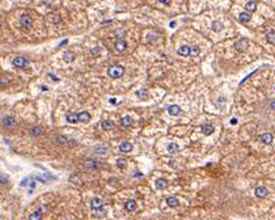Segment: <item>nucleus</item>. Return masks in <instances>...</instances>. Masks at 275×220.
Returning <instances> with one entry per match:
<instances>
[{
	"label": "nucleus",
	"instance_id": "nucleus-1",
	"mask_svg": "<svg viewBox=\"0 0 275 220\" xmlns=\"http://www.w3.org/2000/svg\"><path fill=\"white\" fill-rule=\"evenodd\" d=\"M123 74H125V68L119 64H114V66H112V67L108 68V75H109V78H112V79L122 78Z\"/></svg>",
	"mask_w": 275,
	"mask_h": 220
},
{
	"label": "nucleus",
	"instance_id": "nucleus-2",
	"mask_svg": "<svg viewBox=\"0 0 275 220\" xmlns=\"http://www.w3.org/2000/svg\"><path fill=\"white\" fill-rule=\"evenodd\" d=\"M84 167L87 169H100L102 167V164L97 160H93V159H87L84 161Z\"/></svg>",
	"mask_w": 275,
	"mask_h": 220
},
{
	"label": "nucleus",
	"instance_id": "nucleus-3",
	"mask_svg": "<svg viewBox=\"0 0 275 220\" xmlns=\"http://www.w3.org/2000/svg\"><path fill=\"white\" fill-rule=\"evenodd\" d=\"M12 64L16 66V67H19V68H25L29 63H27L26 58H24V57H16V58L12 60Z\"/></svg>",
	"mask_w": 275,
	"mask_h": 220
},
{
	"label": "nucleus",
	"instance_id": "nucleus-4",
	"mask_svg": "<svg viewBox=\"0 0 275 220\" xmlns=\"http://www.w3.org/2000/svg\"><path fill=\"white\" fill-rule=\"evenodd\" d=\"M91 207H92V210H95V211H100L104 207V202L100 198H93L91 201Z\"/></svg>",
	"mask_w": 275,
	"mask_h": 220
},
{
	"label": "nucleus",
	"instance_id": "nucleus-5",
	"mask_svg": "<svg viewBox=\"0 0 275 220\" xmlns=\"http://www.w3.org/2000/svg\"><path fill=\"white\" fill-rule=\"evenodd\" d=\"M20 23L24 27H30L33 25V19L30 17L29 15H23L20 19Z\"/></svg>",
	"mask_w": 275,
	"mask_h": 220
},
{
	"label": "nucleus",
	"instance_id": "nucleus-6",
	"mask_svg": "<svg viewBox=\"0 0 275 220\" xmlns=\"http://www.w3.org/2000/svg\"><path fill=\"white\" fill-rule=\"evenodd\" d=\"M2 125L4 127H13V126H16V119L15 117H3Z\"/></svg>",
	"mask_w": 275,
	"mask_h": 220
},
{
	"label": "nucleus",
	"instance_id": "nucleus-7",
	"mask_svg": "<svg viewBox=\"0 0 275 220\" xmlns=\"http://www.w3.org/2000/svg\"><path fill=\"white\" fill-rule=\"evenodd\" d=\"M78 118H79V122L88 123V122H89V119H91V114L88 112H81V113L78 114Z\"/></svg>",
	"mask_w": 275,
	"mask_h": 220
},
{
	"label": "nucleus",
	"instance_id": "nucleus-8",
	"mask_svg": "<svg viewBox=\"0 0 275 220\" xmlns=\"http://www.w3.org/2000/svg\"><path fill=\"white\" fill-rule=\"evenodd\" d=\"M155 186H156V189H159V190H164L168 186V180L159 178V180L155 181Z\"/></svg>",
	"mask_w": 275,
	"mask_h": 220
},
{
	"label": "nucleus",
	"instance_id": "nucleus-9",
	"mask_svg": "<svg viewBox=\"0 0 275 220\" xmlns=\"http://www.w3.org/2000/svg\"><path fill=\"white\" fill-rule=\"evenodd\" d=\"M114 46H115V49H117V51L122 53V51H125L126 49H127V43H126L125 40H121V41H117V42H115V43H114Z\"/></svg>",
	"mask_w": 275,
	"mask_h": 220
},
{
	"label": "nucleus",
	"instance_id": "nucleus-10",
	"mask_svg": "<svg viewBox=\"0 0 275 220\" xmlns=\"http://www.w3.org/2000/svg\"><path fill=\"white\" fill-rule=\"evenodd\" d=\"M119 150H121V152H131L133 151V144L131 143H129V142H123L122 144L119 146Z\"/></svg>",
	"mask_w": 275,
	"mask_h": 220
},
{
	"label": "nucleus",
	"instance_id": "nucleus-11",
	"mask_svg": "<svg viewBox=\"0 0 275 220\" xmlns=\"http://www.w3.org/2000/svg\"><path fill=\"white\" fill-rule=\"evenodd\" d=\"M177 53L181 55V57H189V55H190V46H188V45L181 46Z\"/></svg>",
	"mask_w": 275,
	"mask_h": 220
},
{
	"label": "nucleus",
	"instance_id": "nucleus-12",
	"mask_svg": "<svg viewBox=\"0 0 275 220\" xmlns=\"http://www.w3.org/2000/svg\"><path fill=\"white\" fill-rule=\"evenodd\" d=\"M246 47H247V41H246V40H241L240 42L236 43V50L240 51V53L245 51V49H246Z\"/></svg>",
	"mask_w": 275,
	"mask_h": 220
},
{
	"label": "nucleus",
	"instance_id": "nucleus-13",
	"mask_svg": "<svg viewBox=\"0 0 275 220\" xmlns=\"http://www.w3.org/2000/svg\"><path fill=\"white\" fill-rule=\"evenodd\" d=\"M267 195V189L263 188V186H260V188L256 189V197L258 198H265Z\"/></svg>",
	"mask_w": 275,
	"mask_h": 220
},
{
	"label": "nucleus",
	"instance_id": "nucleus-14",
	"mask_svg": "<svg viewBox=\"0 0 275 220\" xmlns=\"http://www.w3.org/2000/svg\"><path fill=\"white\" fill-rule=\"evenodd\" d=\"M239 21H240V23H243V24L249 23V21H250V15L247 12H241L239 15Z\"/></svg>",
	"mask_w": 275,
	"mask_h": 220
},
{
	"label": "nucleus",
	"instance_id": "nucleus-15",
	"mask_svg": "<svg viewBox=\"0 0 275 220\" xmlns=\"http://www.w3.org/2000/svg\"><path fill=\"white\" fill-rule=\"evenodd\" d=\"M125 208L127 211H135L136 210V202L134 201V199H130V201H127L126 202V205H125Z\"/></svg>",
	"mask_w": 275,
	"mask_h": 220
},
{
	"label": "nucleus",
	"instance_id": "nucleus-16",
	"mask_svg": "<svg viewBox=\"0 0 275 220\" xmlns=\"http://www.w3.org/2000/svg\"><path fill=\"white\" fill-rule=\"evenodd\" d=\"M168 113L170 115H178L181 113V109L177 105H170V106H168Z\"/></svg>",
	"mask_w": 275,
	"mask_h": 220
},
{
	"label": "nucleus",
	"instance_id": "nucleus-17",
	"mask_svg": "<svg viewBox=\"0 0 275 220\" xmlns=\"http://www.w3.org/2000/svg\"><path fill=\"white\" fill-rule=\"evenodd\" d=\"M167 205H168L169 207H178L180 202H178L177 198H174V197H169V198H167Z\"/></svg>",
	"mask_w": 275,
	"mask_h": 220
},
{
	"label": "nucleus",
	"instance_id": "nucleus-18",
	"mask_svg": "<svg viewBox=\"0 0 275 220\" xmlns=\"http://www.w3.org/2000/svg\"><path fill=\"white\" fill-rule=\"evenodd\" d=\"M260 139H261V142L265 143V144H269V143L273 142V135L269 134V133H265V134H262V135L260 136Z\"/></svg>",
	"mask_w": 275,
	"mask_h": 220
},
{
	"label": "nucleus",
	"instance_id": "nucleus-19",
	"mask_svg": "<svg viewBox=\"0 0 275 220\" xmlns=\"http://www.w3.org/2000/svg\"><path fill=\"white\" fill-rule=\"evenodd\" d=\"M93 151H95L97 155H106V153H108V148L104 147V146H96Z\"/></svg>",
	"mask_w": 275,
	"mask_h": 220
},
{
	"label": "nucleus",
	"instance_id": "nucleus-20",
	"mask_svg": "<svg viewBox=\"0 0 275 220\" xmlns=\"http://www.w3.org/2000/svg\"><path fill=\"white\" fill-rule=\"evenodd\" d=\"M245 8H246L247 12H256V9H257V3H256V2H247L246 5H245Z\"/></svg>",
	"mask_w": 275,
	"mask_h": 220
},
{
	"label": "nucleus",
	"instance_id": "nucleus-21",
	"mask_svg": "<svg viewBox=\"0 0 275 220\" xmlns=\"http://www.w3.org/2000/svg\"><path fill=\"white\" fill-rule=\"evenodd\" d=\"M67 122H70V123H76V122H79L78 114H75V113H68V114H67Z\"/></svg>",
	"mask_w": 275,
	"mask_h": 220
},
{
	"label": "nucleus",
	"instance_id": "nucleus-22",
	"mask_svg": "<svg viewBox=\"0 0 275 220\" xmlns=\"http://www.w3.org/2000/svg\"><path fill=\"white\" fill-rule=\"evenodd\" d=\"M41 219H42V211L41 210L32 212L30 216H29V220H41Z\"/></svg>",
	"mask_w": 275,
	"mask_h": 220
},
{
	"label": "nucleus",
	"instance_id": "nucleus-23",
	"mask_svg": "<svg viewBox=\"0 0 275 220\" xmlns=\"http://www.w3.org/2000/svg\"><path fill=\"white\" fill-rule=\"evenodd\" d=\"M121 125H122L123 127H130V126L133 125V118L131 117H123L122 121H121Z\"/></svg>",
	"mask_w": 275,
	"mask_h": 220
},
{
	"label": "nucleus",
	"instance_id": "nucleus-24",
	"mask_svg": "<svg viewBox=\"0 0 275 220\" xmlns=\"http://www.w3.org/2000/svg\"><path fill=\"white\" fill-rule=\"evenodd\" d=\"M30 134H32V136L38 138V136H41V135L43 134V131H42V129H41V127H32V130H30Z\"/></svg>",
	"mask_w": 275,
	"mask_h": 220
},
{
	"label": "nucleus",
	"instance_id": "nucleus-25",
	"mask_svg": "<svg viewBox=\"0 0 275 220\" xmlns=\"http://www.w3.org/2000/svg\"><path fill=\"white\" fill-rule=\"evenodd\" d=\"M202 131H203V134H206V135H211L214 133V127L211 125H203L202 126Z\"/></svg>",
	"mask_w": 275,
	"mask_h": 220
},
{
	"label": "nucleus",
	"instance_id": "nucleus-26",
	"mask_svg": "<svg viewBox=\"0 0 275 220\" xmlns=\"http://www.w3.org/2000/svg\"><path fill=\"white\" fill-rule=\"evenodd\" d=\"M75 59V54L74 53H64L63 54V60L64 62H67V63H70V62H72V60Z\"/></svg>",
	"mask_w": 275,
	"mask_h": 220
},
{
	"label": "nucleus",
	"instance_id": "nucleus-27",
	"mask_svg": "<svg viewBox=\"0 0 275 220\" xmlns=\"http://www.w3.org/2000/svg\"><path fill=\"white\" fill-rule=\"evenodd\" d=\"M55 140H57V143H59V144H70V143H71L67 138L63 136V135H58Z\"/></svg>",
	"mask_w": 275,
	"mask_h": 220
},
{
	"label": "nucleus",
	"instance_id": "nucleus-28",
	"mask_svg": "<svg viewBox=\"0 0 275 220\" xmlns=\"http://www.w3.org/2000/svg\"><path fill=\"white\" fill-rule=\"evenodd\" d=\"M167 150H168L169 153H174V152L178 151V146L176 144V143H169V144L167 146Z\"/></svg>",
	"mask_w": 275,
	"mask_h": 220
},
{
	"label": "nucleus",
	"instance_id": "nucleus-29",
	"mask_svg": "<svg viewBox=\"0 0 275 220\" xmlns=\"http://www.w3.org/2000/svg\"><path fill=\"white\" fill-rule=\"evenodd\" d=\"M117 167H118L119 169H125L126 167H127V161H126L125 157L118 159V160H117Z\"/></svg>",
	"mask_w": 275,
	"mask_h": 220
},
{
	"label": "nucleus",
	"instance_id": "nucleus-30",
	"mask_svg": "<svg viewBox=\"0 0 275 220\" xmlns=\"http://www.w3.org/2000/svg\"><path fill=\"white\" fill-rule=\"evenodd\" d=\"M101 126H102V129H104V130H110V129H113L114 123L112 122V121H104Z\"/></svg>",
	"mask_w": 275,
	"mask_h": 220
},
{
	"label": "nucleus",
	"instance_id": "nucleus-31",
	"mask_svg": "<svg viewBox=\"0 0 275 220\" xmlns=\"http://www.w3.org/2000/svg\"><path fill=\"white\" fill-rule=\"evenodd\" d=\"M125 36H126V30H123V29H117V30H115V37L118 38V41L122 40Z\"/></svg>",
	"mask_w": 275,
	"mask_h": 220
},
{
	"label": "nucleus",
	"instance_id": "nucleus-32",
	"mask_svg": "<svg viewBox=\"0 0 275 220\" xmlns=\"http://www.w3.org/2000/svg\"><path fill=\"white\" fill-rule=\"evenodd\" d=\"M70 182H72V184H75V185H80V184H81V180L79 178V176L72 174V176L70 177Z\"/></svg>",
	"mask_w": 275,
	"mask_h": 220
},
{
	"label": "nucleus",
	"instance_id": "nucleus-33",
	"mask_svg": "<svg viewBox=\"0 0 275 220\" xmlns=\"http://www.w3.org/2000/svg\"><path fill=\"white\" fill-rule=\"evenodd\" d=\"M199 53H201V50H199L198 46H190V55L191 57H197Z\"/></svg>",
	"mask_w": 275,
	"mask_h": 220
},
{
	"label": "nucleus",
	"instance_id": "nucleus-34",
	"mask_svg": "<svg viewBox=\"0 0 275 220\" xmlns=\"http://www.w3.org/2000/svg\"><path fill=\"white\" fill-rule=\"evenodd\" d=\"M267 41H269V43H273V45H275V32L267 33Z\"/></svg>",
	"mask_w": 275,
	"mask_h": 220
},
{
	"label": "nucleus",
	"instance_id": "nucleus-35",
	"mask_svg": "<svg viewBox=\"0 0 275 220\" xmlns=\"http://www.w3.org/2000/svg\"><path fill=\"white\" fill-rule=\"evenodd\" d=\"M212 29L215 30V32H220V30L223 29V24L219 23V21H215V23L212 24Z\"/></svg>",
	"mask_w": 275,
	"mask_h": 220
},
{
	"label": "nucleus",
	"instance_id": "nucleus-36",
	"mask_svg": "<svg viewBox=\"0 0 275 220\" xmlns=\"http://www.w3.org/2000/svg\"><path fill=\"white\" fill-rule=\"evenodd\" d=\"M27 186H29V189H30L29 191L32 192L33 190H34V188H36V180H32V178H30V182H29V185H27Z\"/></svg>",
	"mask_w": 275,
	"mask_h": 220
},
{
	"label": "nucleus",
	"instance_id": "nucleus-37",
	"mask_svg": "<svg viewBox=\"0 0 275 220\" xmlns=\"http://www.w3.org/2000/svg\"><path fill=\"white\" fill-rule=\"evenodd\" d=\"M100 53H101V49H100V47H95V49H92V50H91V54H93L95 57H97V55L100 54Z\"/></svg>",
	"mask_w": 275,
	"mask_h": 220
},
{
	"label": "nucleus",
	"instance_id": "nucleus-38",
	"mask_svg": "<svg viewBox=\"0 0 275 220\" xmlns=\"http://www.w3.org/2000/svg\"><path fill=\"white\" fill-rule=\"evenodd\" d=\"M29 182H30V178H24V181H21V186L29 185Z\"/></svg>",
	"mask_w": 275,
	"mask_h": 220
},
{
	"label": "nucleus",
	"instance_id": "nucleus-39",
	"mask_svg": "<svg viewBox=\"0 0 275 220\" xmlns=\"http://www.w3.org/2000/svg\"><path fill=\"white\" fill-rule=\"evenodd\" d=\"M7 180H8V177H5V174H2V184H3V185L7 182Z\"/></svg>",
	"mask_w": 275,
	"mask_h": 220
},
{
	"label": "nucleus",
	"instance_id": "nucleus-40",
	"mask_svg": "<svg viewBox=\"0 0 275 220\" xmlns=\"http://www.w3.org/2000/svg\"><path fill=\"white\" fill-rule=\"evenodd\" d=\"M49 76H50V78H51L53 80H55V81H57V80H59V79L57 78V76H54V74H49Z\"/></svg>",
	"mask_w": 275,
	"mask_h": 220
},
{
	"label": "nucleus",
	"instance_id": "nucleus-41",
	"mask_svg": "<svg viewBox=\"0 0 275 220\" xmlns=\"http://www.w3.org/2000/svg\"><path fill=\"white\" fill-rule=\"evenodd\" d=\"M159 2H160L161 4H167V5H168V4L170 3V2H169V0H159Z\"/></svg>",
	"mask_w": 275,
	"mask_h": 220
},
{
	"label": "nucleus",
	"instance_id": "nucleus-42",
	"mask_svg": "<svg viewBox=\"0 0 275 220\" xmlns=\"http://www.w3.org/2000/svg\"><path fill=\"white\" fill-rule=\"evenodd\" d=\"M67 42H68V40H64V41H62V42L59 43V47H60V46H64V45H66V43H67Z\"/></svg>",
	"mask_w": 275,
	"mask_h": 220
},
{
	"label": "nucleus",
	"instance_id": "nucleus-43",
	"mask_svg": "<svg viewBox=\"0 0 275 220\" xmlns=\"http://www.w3.org/2000/svg\"><path fill=\"white\" fill-rule=\"evenodd\" d=\"M270 108H271L273 110H275V100H274V101H271V104H270Z\"/></svg>",
	"mask_w": 275,
	"mask_h": 220
},
{
	"label": "nucleus",
	"instance_id": "nucleus-44",
	"mask_svg": "<svg viewBox=\"0 0 275 220\" xmlns=\"http://www.w3.org/2000/svg\"><path fill=\"white\" fill-rule=\"evenodd\" d=\"M109 102H110V104H117V100H115V98H110Z\"/></svg>",
	"mask_w": 275,
	"mask_h": 220
},
{
	"label": "nucleus",
	"instance_id": "nucleus-45",
	"mask_svg": "<svg viewBox=\"0 0 275 220\" xmlns=\"http://www.w3.org/2000/svg\"><path fill=\"white\" fill-rule=\"evenodd\" d=\"M169 26H170V27H173V26H176V23H174V21H172V23H170V24H169Z\"/></svg>",
	"mask_w": 275,
	"mask_h": 220
},
{
	"label": "nucleus",
	"instance_id": "nucleus-46",
	"mask_svg": "<svg viewBox=\"0 0 275 220\" xmlns=\"http://www.w3.org/2000/svg\"><path fill=\"white\" fill-rule=\"evenodd\" d=\"M110 23H112V21H104L102 25H108V24H110Z\"/></svg>",
	"mask_w": 275,
	"mask_h": 220
}]
</instances>
